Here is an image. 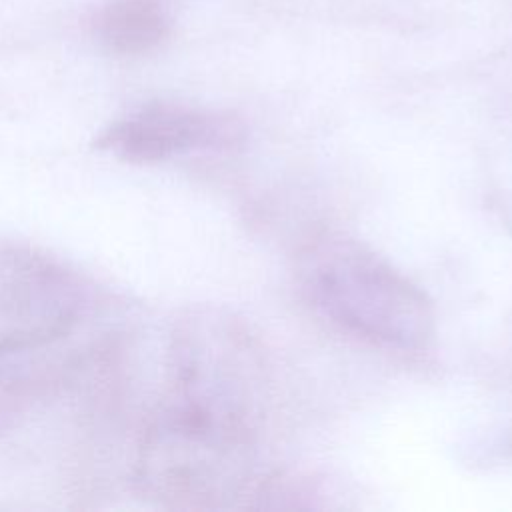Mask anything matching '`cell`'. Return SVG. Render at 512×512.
<instances>
[{"instance_id": "cell-1", "label": "cell", "mask_w": 512, "mask_h": 512, "mask_svg": "<svg viewBox=\"0 0 512 512\" xmlns=\"http://www.w3.org/2000/svg\"><path fill=\"white\" fill-rule=\"evenodd\" d=\"M258 338L224 310L176 328L168 380L132 456L138 494L174 510H218L248 492L266 408Z\"/></svg>"}, {"instance_id": "cell-2", "label": "cell", "mask_w": 512, "mask_h": 512, "mask_svg": "<svg viewBox=\"0 0 512 512\" xmlns=\"http://www.w3.org/2000/svg\"><path fill=\"white\" fill-rule=\"evenodd\" d=\"M296 280L322 318L364 342L412 352L434 338L436 316L426 292L342 232H320L300 248Z\"/></svg>"}, {"instance_id": "cell-3", "label": "cell", "mask_w": 512, "mask_h": 512, "mask_svg": "<svg viewBox=\"0 0 512 512\" xmlns=\"http://www.w3.org/2000/svg\"><path fill=\"white\" fill-rule=\"evenodd\" d=\"M82 308L84 292L70 270L34 248L0 242V354L62 338Z\"/></svg>"}, {"instance_id": "cell-4", "label": "cell", "mask_w": 512, "mask_h": 512, "mask_svg": "<svg viewBox=\"0 0 512 512\" xmlns=\"http://www.w3.org/2000/svg\"><path fill=\"white\" fill-rule=\"evenodd\" d=\"M240 138L242 126L228 114L154 102L110 124L98 146L126 162L154 164L192 150L232 146Z\"/></svg>"}, {"instance_id": "cell-5", "label": "cell", "mask_w": 512, "mask_h": 512, "mask_svg": "<svg viewBox=\"0 0 512 512\" xmlns=\"http://www.w3.org/2000/svg\"><path fill=\"white\" fill-rule=\"evenodd\" d=\"M170 30L160 0H110L94 20L98 42L116 56H140L154 50Z\"/></svg>"}]
</instances>
